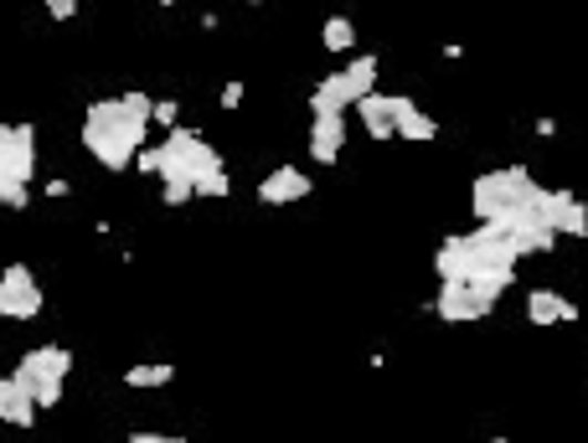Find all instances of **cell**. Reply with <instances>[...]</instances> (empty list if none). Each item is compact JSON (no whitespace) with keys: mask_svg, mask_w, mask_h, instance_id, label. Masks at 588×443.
Masks as SVG:
<instances>
[{"mask_svg":"<svg viewBox=\"0 0 588 443\" xmlns=\"http://www.w3.org/2000/svg\"><path fill=\"white\" fill-rule=\"evenodd\" d=\"M37 176V130L0 124V207H27Z\"/></svg>","mask_w":588,"mask_h":443,"instance_id":"4","label":"cell"},{"mask_svg":"<svg viewBox=\"0 0 588 443\" xmlns=\"http://www.w3.org/2000/svg\"><path fill=\"white\" fill-rule=\"evenodd\" d=\"M47 16H52V21H73L78 0H47Z\"/></svg>","mask_w":588,"mask_h":443,"instance_id":"22","label":"cell"},{"mask_svg":"<svg viewBox=\"0 0 588 443\" xmlns=\"http://www.w3.org/2000/svg\"><path fill=\"white\" fill-rule=\"evenodd\" d=\"M341 83H347L351 104H362L367 93H378V58H372V52H357V58L341 68Z\"/></svg>","mask_w":588,"mask_h":443,"instance_id":"14","label":"cell"},{"mask_svg":"<svg viewBox=\"0 0 588 443\" xmlns=\"http://www.w3.org/2000/svg\"><path fill=\"white\" fill-rule=\"evenodd\" d=\"M68 371H73V351L68 346H31L21 361H16V382L27 387V398L37 413L47 408H58L62 402V382H68Z\"/></svg>","mask_w":588,"mask_h":443,"instance_id":"5","label":"cell"},{"mask_svg":"<svg viewBox=\"0 0 588 443\" xmlns=\"http://www.w3.org/2000/svg\"><path fill=\"white\" fill-rule=\"evenodd\" d=\"M0 423H11V429H31L37 423V408H31L27 387L16 377H0Z\"/></svg>","mask_w":588,"mask_h":443,"instance_id":"13","label":"cell"},{"mask_svg":"<svg viewBox=\"0 0 588 443\" xmlns=\"http://www.w3.org/2000/svg\"><path fill=\"white\" fill-rule=\"evenodd\" d=\"M135 165L145 171V176H161V186H166V181H186V186H192L202 171H217V165H223V155H217V150H212L196 130H182V124H176L161 145L140 150Z\"/></svg>","mask_w":588,"mask_h":443,"instance_id":"2","label":"cell"},{"mask_svg":"<svg viewBox=\"0 0 588 443\" xmlns=\"http://www.w3.org/2000/svg\"><path fill=\"white\" fill-rule=\"evenodd\" d=\"M543 192L537 181H532L527 165H506V171H491V176H475L470 186V212L485 222H501V217H516V212L532 207V196Z\"/></svg>","mask_w":588,"mask_h":443,"instance_id":"3","label":"cell"},{"mask_svg":"<svg viewBox=\"0 0 588 443\" xmlns=\"http://www.w3.org/2000/svg\"><path fill=\"white\" fill-rule=\"evenodd\" d=\"M527 212L543 222L553 237H588V207L574 192H537Z\"/></svg>","mask_w":588,"mask_h":443,"instance_id":"6","label":"cell"},{"mask_svg":"<svg viewBox=\"0 0 588 443\" xmlns=\"http://www.w3.org/2000/svg\"><path fill=\"white\" fill-rule=\"evenodd\" d=\"M176 382V367L171 361H151V367H130L124 371V387H135V392H155V387Z\"/></svg>","mask_w":588,"mask_h":443,"instance_id":"16","label":"cell"},{"mask_svg":"<svg viewBox=\"0 0 588 443\" xmlns=\"http://www.w3.org/2000/svg\"><path fill=\"white\" fill-rule=\"evenodd\" d=\"M341 145H347V114H316V124H310V161L336 165Z\"/></svg>","mask_w":588,"mask_h":443,"instance_id":"11","label":"cell"},{"mask_svg":"<svg viewBox=\"0 0 588 443\" xmlns=\"http://www.w3.org/2000/svg\"><path fill=\"white\" fill-rule=\"evenodd\" d=\"M161 202H166V207H186V202H192V186H186V181H166V186H161Z\"/></svg>","mask_w":588,"mask_h":443,"instance_id":"20","label":"cell"},{"mask_svg":"<svg viewBox=\"0 0 588 443\" xmlns=\"http://www.w3.org/2000/svg\"><path fill=\"white\" fill-rule=\"evenodd\" d=\"M527 320L532 326H574L578 305L574 299H563L558 289H532L527 295Z\"/></svg>","mask_w":588,"mask_h":443,"instance_id":"12","label":"cell"},{"mask_svg":"<svg viewBox=\"0 0 588 443\" xmlns=\"http://www.w3.org/2000/svg\"><path fill=\"white\" fill-rule=\"evenodd\" d=\"M310 109H316V114H347L351 93H347V83H341V73L320 78L316 89H310Z\"/></svg>","mask_w":588,"mask_h":443,"instance_id":"15","label":"cell"},{"mask_svg":"<svg viewBox=\"0 0 588 443\" xmlns=\"http://www.w3.org/2000/svg\"><path fill=\"white\" fill-rule=\"evenodd\" d=\"M151 134V93H120V99H93L83 114V150L104 171H130Z\"/></svg>","mask_w":588,"mask_h":443,"instance_id":"1","label":"cell"},{"mask_svg":"<svg viewBox=\"0 0 588 443\" xmlns=\"http://www.w3.org/2000/svg\"><path fill=\"white\" fill-rule=\"evenodd\" d=\"M408 93H367L362 104H357V114H362V130L372 134V140H398V119L408 114Z\"/></svg>","mask_w":588,"mask_h":443,"instance_id":"9","label":"cell"},{"mask_svg":"<svg viewBox=\"0 0 588 443\" xmlns=\"http://www.w3.org/2000/svg\"><path fill=\"white\" fill-rule=\"evenodd\" d=\"M233 192V176H227V165H217V171H202V176L192 181V196H212V202H217V196H227Z\"/></svg>","mask_w":588,"mask_h":443,"instance_id":"19","label":"cell"},{"mask_svg":"<svg viewBox=\"0 0 588 443\" xmlns=\"http://www.w3.org/2000/svg\"><path fill=\"white\" fill-rule=\"evenodd\" d=\"M130 443H186V439H176V433H151V429H135V433H130Z\"/></svg>","mask_w":588,"mask_h":443,"instance_id":"23","label":"cell"},{"mask_svg":"<svg viewBox=\"0 0 588 443\" xmlns=\"http://www.w3.org/2000/svg\"><path fill=\"white\" fill-rule=\"evenodd\" d=\"M176 99H166V104H151V124H166V130H176Z\"/></svg>","mask_w":588,"mask_h":443,"instance_id":"21","label":"cell"},{"mask_svg":"<svg viewBox=\"0 0 588 443\" xmlns=\"http://www.w3.org/2000/svg\"><path fill=\"white\" fill-rule=\"evenodd\" d=\"M439 134V119L423 114L419 104H408V114L398 119V140H413V145H423V140H434Z\"/></svg>","mask_w":588,"mask_h":443,"instance_id":"17","label":"cell"},{"mask_svg":"<svg viewBox=\"0 0 588 443\" xmlns=\"http://www.w3.org/2000/svg\"><path fill=\"white\" fill-rule=\"evenodd\" d=\"M243 104V83H227L223 89V109H238Z\"/></svg>","mask_w":588,"mask_h":443,"instance_id":"24","label":"cell"},{"mask_svg":"<svg viewBox=\"0 0 588 443\" xmlns=\"http://www.w3.org/2000/svg\"><path fill=\"white\" fill-rule=\"evenodd\" d=\"M320 42L331 47V52H351V47H357V27H351V16H331V21L320 27Z\"/></svg>","mask_w":588,"mask_h":443,"instance_id":"18","label":"cell"},{"mask_svg":"<svg viewBox=\"0 0 588 443\" xmlns=\"http://www.w3.org/2000/svg\"><path fill=\"white\" fill-rule=\"evenodd\" d=\"M42 315V284L27 264H11L0 274V320H37Z\"/></svg>","mask_w":588,"mask_h":443,"instance_id":"8","label":"cell"},{"mask_svg":"<svg viewBox=\"0 0 588 443\" xmlns=\"http://www.w3.org/2000/svg\"><path fill=\"white\" fill-rule=\"evenodd\" d=\"M496 443H516V439H496Z\"/></svg>","mask_w":588,"mask_h":443,"instance_id":"25","label":"cell"},{"mask_svg":"<svg viewBox=\"0 0 588 443\" xmlns=\"http://www.w3.org/2000/svg\"><path fill=\"white\" fill-rule=\"evenodd\" d=\"M429 310L444 320V326H470V320H485L496 310V295H485L475 284H439V295Z\"/></svg>","mask_w":588,"mask_h":443,"instance_id":"7","label":"cell"},{"mask_svg":"<svg viewBox=\"0 0 588 443\" xmlns=\"http://www.w3.org/2000/svg\"><path fill=\"white\" fill-rule=\"evenodd\" d=\"M305 196H310V176H305L300 165H279V171H269V176L258 181V202L264 207H295Z\"/></svg>","mask_w":588,"mask_h":443,"instance_id":"10","label":"cell"}]
</instances>
